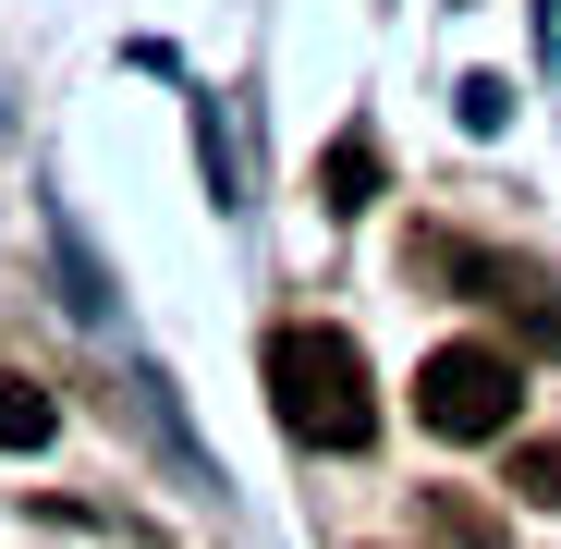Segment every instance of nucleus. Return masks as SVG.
Segmentation results:
<instances>
[{
	"label": "nucleus",
	"instance_id": "obj_1",
	"mask_svg": "<svg viewBox=\"0 0 561 549\" xmlns=\"http://www.w3.org/2000/svg\"><path fill=\"white\" fill-rule=\"evenodd\" d=\"M268 403H280V427H294L306 451H366V439H379V391H366V354H354L342 330H318V318L268 330Z\"/></svg>",
	"mask_w": 561,
	"mask_h": 549
},
{
	"label": "nucleus",
	"instance_id": "obj_4",
	"mask_svg": "<svg viewBox=\"0 0 561 549\" xmlns=\"http://www.w3.org/2000/svg\"><path fill=\"white\" fill-rule=\"evenodd\" d=\"M49 427H61V403H49L37 379H13V366H0V451H37Z\"/></svg>",
	"mask_w": 561,
	"mask_h": 549
},
{
	"label": "nucleus",
	"instance_id": "obj_2",
	"mask_svg": "<svg viewBox=\"0 0 561 549\" xmlns=\"http://www.w3.org/2000/svg\"><path fill=\"white\" fill-rule=\"evenodd\" d=\"M513 403H525V366L501 342H439L415 366V415L439 439H513Z\"/></svg>",
	"mask_w": 561,
	"mask_h": 549
},
{
	"label": "nucleus",
	"instance_id": "obj_5",
	"mask_svg": "<svg viewBox=\"0 0 561 549\" xmlns=\"http://www.w3.org/2000/svg\"><path fill=\"white\" fill-rule=\"evenodd\" d=\"M513 501L561 513V439H513Z\"/></svg>",
	"mask_w": 561,
	"mask_h": 549
},
{
	"label": "nucleus",
	"instance_id": "obj_3",
	"mask_svg": "<svg viewBox=\"0 0 561 549\" xmlns=\"http://www.w3.org/2000/svg\"><path fill=\"white\" fill-rule=\"evenodd\" d=\"M366 196H379V147H366V135H342V147L318 159V208H342V220H354Z\"/></svg>",
	"mask_w": 561,
	"mask_h": 549
}]
</instances>
